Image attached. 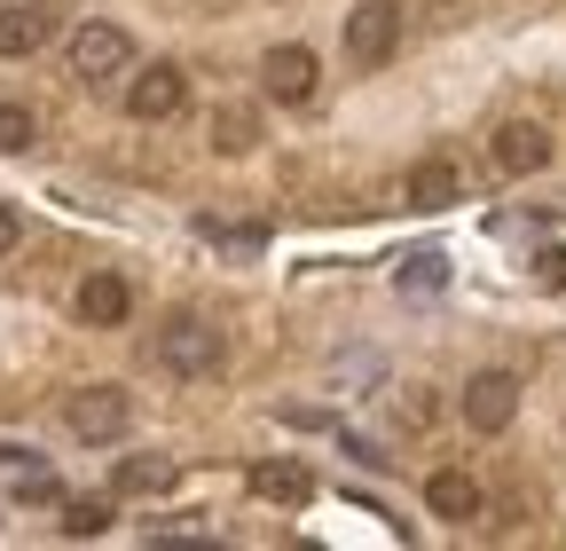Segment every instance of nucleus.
<instances>
[{
	"mask_svg": "<svg viewBox=\"0 0 566 551\" xmlns=\"http://www.w3.org/2000/svg\"><path fill=\"white\" fill-rule=\"evenodd\" d=\"M150 355H158V371H174V378H212L229 363V339L212 331L205 315H174L158 339H150Z\"/></svg>",
	"mask_w": 566,
	"mask_h": 551,
	"instance_id": "obj_1",
	"label": "nucleus"
},
{
	"mask_svg": "<svg viewBox=\"0 0 566 551\" xmlns=\"http://www.w3.org/2000/svg\"><path fill=\"white\" fill-rule=\"evenodd\" d=\"M126 72H134V40L118 24H80L71 32V80L103 87V80H126Z\"/></svg>",
	"mask_w": 566,
	"mask_h": 551,
	"instance_id": "obj_2",
	"label": "nucleus"
},
{
	"mask_svg": "<svg viewBox=\"0 0 566 551\" xmlns=\"http://www.w3.org/2000/svg\"><path fill=\"white\" fill-rule=\"evenodd\" d=\"M63 418H71V434H80V441H118V434L134 426V402H126L118 386H80Z\"/></svg>",
	"mask_w": 566,
	"mask_h": 551,
	"instance_id": "obj_3",
	"label": "nucleus"
},
{
	"mask_svg": "<svg viewBox=\"0 0 566 551\" xmlns=\"http://www.w3.org/2000/svg\"><path fill=\"white\" fill-rule=\"evenodd\" d=\"M520 418V378L512 371H480L472 386H464V426L472 434H504Z\"/></svg>",
	"mask_w": 566,
	"mask_h": 551,
	"instance_id": "obj_4",
	"label": "nucleus"
},
{
	"mask_svg": "<svg viewBox=\"0 0 566 551\" xmlns=\"http://www.w3.org/2000/svg\"><path fill=\"white\" fill-rule=\"evenodd\" d=\"M401 48V9L394 0H363V9L346 17V55L354 63H386Z\"/></svg>",
	"mask_w": 566,
	"mask_h": 551,
	"instance_id": "obj_5",
	"label": "nucleus"
},
{
	"mask_svg": "<svg viewBox=\"0 0 566 551\" xmlns=\"http://www.w3.org/2000/svg\"><path fill=\"white\" fill-rule=\"evenodd\" d=\"M181 103H189V72H181V63H150V72L126 87V118H142V126L174 118Z\"/></svg>",
	"mask_w": 566,
	"mask_h": 551,
	"instance_id": "obj_6",
	"label": "nucleus"
},
{
	"mask_svg": "<svg viewBox=\"0 0 566 551\" xmlns=\"http://www.w3.org/2000/svg\"><path fill=\"white\" fill-rule=\"evenodd\" d=\"M315 80H323V63H315V48H300V40L268 48V63H260V87H268L275 103H307Z\"/></svg>",
	"mask_w": 566,
	"mask_h": 551,
	"instance_id": "obj_7",
	"label": "nucleus"
},
{
	"mask_svg": "<svg viewBox=\"0 0 566 551\" xmlns=\"http://www.w3.org/2000/svg\"><path fill=\"white\" fill-rule=\"evenodd\" d=\"M543 166H551V134H543L535 118H504V126H495V174L527 181V174H543Z\"/></svg>",
	"mask_w": 566,
	"mask_h": 551,
	"instance_id": "obj_8",
	"label": "nucleus"
},
{
	"mask_svg": "<svg viewBox=\"0 0 566 551\" xmlns=\"http://www.w3.org/2000/svg\"><path fill=\"white\" fill-rule=\"evenodd\" d=\"M401 197L417 205V214H449V205H464V174L449 158H417L409 181H401Z\"/></svg>",
	"mask_w": 566,
	"mask_h": 551,
	"instance_id": "obj_9",
	"label": "nucleus"
},
{
	"mask_svg": "<svg viewBox=\"0 0 566 551\" xmlns=\"http://www.w3.org/2000/svg\"><path fill=\"white\" fill-rule=\"evenodd\" d=\"M80 315L95 323V331H118L126 315H134V292H126V276H111V268H95L87 284H80Z\"/></svg>",
	"mask_w": 566,
	"mask_h": 551,
	"instance_id": "obj_10",
	"label": "nucleus"
},
{
	"mask_svg": "<svg viewBox=\"0 0 566 551\" xmlns=\"http://www.w3.org/2000/svg\"><path fill=\"white\" fill-rule=\"evenodd\" d=\"M424 505H433V520H480V480L472 472H457V465H441L433 480H424Z\"/></svg>",
	"mask_w": 566,
	"mask_h": 551,
	"instance_id": "obj_11",
	"label": "nucleus"
},
{
	"mask_svg": "<svg viewBox=\"0 0 566 551\" xmlns=\"http://www.w3.org/2000/svg\"><path fill=\"white\" fill-rule=\"evenodd\" d=\"M48 17H40V0H9V9H0V55H40L48 48Z\"/></svg>",
	"mask_w": 566,
	"mask_h": 551,
	"instance_id": "obj_12",
	"label": "nucleus"
},
{
	"mask_svg": "<svg viewBox=\"0 0 566 551\" xmlns=\"http://www.w3.org/2000/svg\"><path fill=\"white\" fill-rule=\"evenodd\" d=\"M205 134H212V150H221V158H244V150L260 143V111H252V103H221Z\"/></svg>",
	"mask_w": 566,
	"mask_h": 551,
	"instance_id": "obj_13",
	"label": "nucleus"
},
{
	"mask_svg": "<svg viewBox=\"0 0 566 551\" xmlns=\"http://www.w3.org/2000/svg\"><path fill=\"white\" fill-rule=\"evenodd\" d=\"M174 472H181L174 457H126V465L111 472V489H118V497H166Z\"/></svg>",
	"mask_w": 566,
	"mask_h": 551,
	"instance_id": "obj_14",
	"label": "nucleus"
},
{
	"mask_svg": "<svg viewBox=\"0 0 566 551\" xmlns=\"http://www.w3.org/2000/svg\"><path fill=\"white\" fill-rule=\"evenodd\" d=\"M252 497H268V505H307L315 480H307L300 465H252Z\"/></svg>",
	"mask_w": 566,
	"mask_h": 551,
	"instance_id": "obj_15",
	"label": "nucleus"
},
{
	"mask_svg": "<svg viewBox=\"0 0 566 551\" xmlns=\"http://www.w3.org/2000/svg\"><path fill=\"white\" fill-rule=\"evenodd\" d=\"M111 528V497H71L63 505V536L71 543H87V536H103Z\"/></svg>",
	"mask_w": 566,
	"mask_h": 551,
	"instance_id": "obj_16",
	"label": "nucleus"
},
{
	"mask_svg": "<svg viewBox=\"0 0 566 551\" xmlns=\"http://www.w3.org/2000/svg\"><path fill=\"white\" fill-rule=\"evenodd\" d=\"M32 143H40V118H32L24 103H0V150L17 158V150H32Z\"/></svg>",
	"mask_w": 566,
	"mask_h": 551,
	"instance_id": "obj_17",
	"label": "nucleus"
},
{
	"mask_svg": "<svg viewBox=\"0 0 566 551\" xmlns=\"http://www.w3.org/2000/svg\"><path fill=\"white\" fill-rule=\"evenodd\" d=\"M401 284H409V292H441V260H433V252H417V260L401 268Z\"/></svg>",
	"mask_w": 566,
	"mask_h": 551,
	"instance_id": "obj_18",
	"label": "nucleus"
},
{
	"mask_svg": "<svg viewBox=\"0 0 566 551\" xmlns=\"http://www.w3.org/2000/svg\"><path fill=\"white\" fill-rule=\"evenodd\" d=\"M17 497H24V505H55V480H48V472H24Z\"/></svg>",
	"mask_w": 566,
	"mask_h": 551,
	"instance_id": "obj_19",
	"label": "nucleus"
},
{
	"mask_svg": "<svg viewBox=\"0 0 566 551\" xmlns=\"http://www.w3.org/2000/svg\"><path fill=\"white\" fill-rule=\"evenodd\" d=\"M535 276H543V284H551V292H566V252H558V245H551V252H543V260H535Z\"/></svg>",
	"mask_w": 566,
	"mask_h": 551,
	"instance_id": "obj_20",
	"label": "nucleus"
},
{
	"mask_svg": "<svg viewBox=\"0 0 566 551\" xmlns=\"http://www.w3.org/2000/svg\"><path fill=\"white\" fill-rule=\"evenodd\" d=\"M17 237H24V221H17V205H0V260L17 252Z\"/></svg>",
	"mask_w": 566,
	"mask_h": 551,
	"instance_id": "obj_21",
	"label": "nucleus"
}]
</instances>
